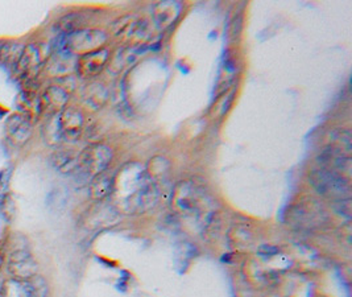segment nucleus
Here are the masks:
<instances>
[{
    "instance_id": "nucleus-1",
    "label": "nucleus",
    "mask_w": 352,
    "mask_h": 297,
    "mask_svg": "<svg viewBox=\"0 0 352 297\" xmlns=\"http://www.w3.org/2000/svg\"><path fill=\"white\" fill-rule=\"evenodd\" d=\"M110 195L117 211L140 214L156 206L160 191L144 167L137 163H130L120 169L117 176H114Z\"/></svg>"
},
{
    "instance_id": "nucleus-2",
    "label": "nucleus",
    "mask_w": 352,
    "mask_h": 297,
    "mask_svg": "<svg viewBox=\"0 0 352 297\" xmlns=\"http://www.w3.org/2000/svg\"><path fill=\"white\" fill-rule=\"evenodd\" d=\"M310 182L316 188V191L336 201L350 198V181L346 176L340 175L336 171L320 168L314 171L310 176Z\"/></svg>"
},
{
    "instance_id": "nucleus-3",
    "label": "nucleus",
    "mask_w": 352,
    "mask_h": 297,
    "mask_svg": "<svg viewBox=\"0 0 352 297\" xmlns=\"http://www.w3.org/2000/svg\"><path fill=\"white\" fill-rule=\"evenodd\" d=\"M113 156V150L108 145L102 143L90 144L78 155L77 171H81L84 176H90L93 178L94 176L107 171Z\"/></svg>"
},
{
    "instance_id": "nucleus-4",
    "label": "nucleus",
    "mask_w": 352,
    "mask_h": 297,
    "mask_svg": "<svg viewBox=\"0 0 352 297\" xmlns=\"http://www.w3.org/2000/svg\"><path fill=\"white\" fill-rule=\"evenodd\" d=\"M204 192L193 181H181L177 184L173 192V208L181 214H203Z\"/></svg>"
},
{
    "instance_id": "nucleus-5",
    "label": "nucleus",
    "mask_w": 352,
    "mask_h": 297,
    "mask_svg": "<svg viewBox=\"0 0 352 297\" xmlns=\"http://www.w3.org/2000/svg\"><path fill=\"white\" fill-rule=\"evenodd\" d=\"M107 37L98 29H78L70 35L65 36L61 49L71 54H86L101 49Z\"/></svg>"
},
{
    "instance_id": "nucleus-6",
    "label": "nucleus",
    "mask_w": 352,
    "mask_h": 297,
    "mask_svg": "<svg viewBox=\"0 0 352 297\" xmlns=\"http://www.w3.org/2000/svg\"><path fill=\"white\" fill-rule=\"evenodd\" d=\"M48 283L40 275L30 279H14L4 281L0 296L1 297H47Z\"/></svg>"
},
{
    "instance_id": "nucleus-7",
    "label": "nucleus",
    "mask_w": 352,
    "mask_h": 297,
    "mask_svg": "<svg viewBox=\"0 0 352 297\" xmlns=\"http://www.w3.org/2000/svg\"><path fill=\"white\" fill-rule=\"evenodd\" d=\"M43 64H44V57L41 54L40 47H37L36 44H30L24 47V51L21 53V57L17 62L15 70L21 80L31 82L43 68Z\"/></svg>"
},
{
    "instance_id": "nucleus-8",
    "label": "nucleus",
    "mask_w": 352,
    "mask_h": 297,
    "mask_svg": "<svg viewBox=\"0 0 352 297\" xmlns=\"http://www.w3.org/2000/svg\"><path fill=\"white\" fill-rule=\"evenodd\" d=\"M62 140L77 141L84 131V114L75 107H67L57 115Z\"/></svg>"
},
{
    "instance_id": "nucleus-9",
    "label": "nucleus",
    "mask_w": 352,
    "mask_h": 297,
    "mask_svg": "<svg viewBox=\"0 0 352 297\" xmlns=\"http://www.w3.org/2000/svg\"><path fill=\"white\" fill-rule=\"evenodd\" d=\"M7 139L14 145H24L32 136V122L21 114H12L7 118L4 124Z\"/></svg>"
},
{
    "instance_id": "nucleus-10",
    "label": "nucleus",
    "mask_w": 352,
    "mask_h": 297,
    "mask_svg": "<svg viewBox=\"0 0 352 297\" xmlns=\"http://www.w3.org/2000/svg\"><path fill=\"white\" fill-rule=\"evenodd\" d=\"M8 274L14 279H30L37 275V263L34 257L24 250H17L10 255L8 259Z\"/></svg>"
},
{
    "instance_id": "nucleus-11",
    "label": "nucleus",
    "mask_w": 352,
    "mask_h": 297,
    "mask_svg": "<svg viewBox=\"0 0 352 297\" xmlns=\"http://www.w3.org/2000/svg\"><path fill=\"white\" fill-rule=\"evenodd\" d=\"M108 58H110V52L104 48L97 49L94 52L82 54L75 64L77 65V73L84 78L95 77L106 67Z\"/></svg>"
},
{
    "instance_id": "nucleus-12",
    "label": "nucleus",
    "mask_w": 352,
    "mask_h": 297,
    "mask_svg": "<svg viewBox=\"0 0 352 297\" xmlns=\"http://www.w3.org/2000/svg\"><path fill=\"white\" fill-rule=\"evenodd\" d=\"M69 101V93L60 85H51L45 88L43 95L40 97L41 112L48 114L51 117L58 115L62 110L67 108Z\"/></svg>"
},
{
    "instance_id": "nucleus-13",
    "label": "nucleus",
    "mask_w": 352,
    "mask_h": 297,
    "mask_svg": "<svg viewBox=\"0 0 352 297\" xmlns=\"http://www.w3.org/2000/svg\"><path fill=\"white\" fill-rule=\"evenodd\" d=\"M119 211L115 209L114 205H106L103 202H98L91 209L87 211L86 215V226L90 228H102V226H110L114 225L119 218Z\"/></svg>"
},
{
    "instance_id": "nucleus-14",
    "label": "nucleus",
    "mask_w": 352,
    "mask_h": 297,
    "mask_svg": "<svg viewBox=\"0 0 352 297\" xmlns=\"http://www.w3.org/2000/svg\"><path fill=\"white\" fill-rule=\"evenodd\" d=\"M16 106L19 108V114L24 115L27 119L37 121L41 117V105H40V97H37L32 90H24L21 91L16 98Z\"/></svg>"
},
{
    "instance_id": "nucleus-15",
    "label": "nucleus",
    "mask_w": 352,
    "mask_h": 297,
    "mask_svg": "<svg viewBox=\"0 0 352 297\" xmlns=\"http://www.w3.org/2000/svg\"><path fill=\"white\" fill-rule=\"evenodd\" d=\"M180 4L174 1H161L153 8V20L156 25L161 29L170 27L180 15Z\"/></svg>"
},
{
    "instance_id": "nucleus-16",
    "label": "nucleus",
    "mask_w": 352,
    "mask_h": 297,
    "mask_svg": "<svg viewBox=\"0 0 352 297\" xmlns=\"http://www.w3.org/2000/svg\"><path fill=\"white\" fill-rule=\"evenodd\" d=\"M114 184V176L108 175L106 171L99 175L94 176L90 181V197L95 201H102L107 198Z\"/></svg>"
},
{
    "instance_id": "nucleus-17",
    "label": "nucleus",
    "mask_w": 352,
    "mask_h": 297,
    "mask_svg": "<svg viewBox=\"0 0 352 297\" xmlns=\"http://www.w3.org/2000/svg\"><path fill=\"white\" fill-rule=\"evenodd\" d=\"M51 158L53 167L60 174L69 175L78 169V156L70 151H56Z\"/></svg>"
},
{
    "instance_id": "nucleus-18",
    "label": "nucleus",
    "mask_w": 352,
    "mask_h": 297,
    "mask_svg": "<svg viewBox=\"0 0 352 297\" xmlns=\"http://www.w3.org/2000/svg\"><path fill=\"white\" fill-rule=\"evenodd\" d=\"M24 47L19 43H4L0 51V61L7 67L16 68Z\"/></svg>"
},
{
    "instance_id": "nucleus-19",
    "label": "nucleus",
    "mask_w": 352,
    "mask_h": 297,
    "mask_svg": "<svg viewBox=\"0 0 352 297\" xmlns=\"http://www.w3.org/2000/svg\"><path fill=\"white\" fill-rule=\"evenodd\" d=\"M107 93L99 84H94L84 91V101L87 105L93 106L94 108H99L106 101Z\"/></svg>"
},
{
    "instance_id": "nucleus-20",
    "label": "nucleus",
    "mask_w": 352,
    "mask_h": 297,
    "mask_svg": "<svg viewBox=\"0 0 352 297\" xmlns=\"http://www.w3.org/2000/svg\"><path fill=\"white\" fill-rule=\"evenodd\" d=\"M81 24H82V16L81 15H78V14H69L67 16L60 19L57 21L56 27H57V29L61 34L67 36L75 32V31H78Z\"/></svg>"
},
{
    "instance_id": "nucleus-21",
    "label": "nucleus",
    "mask_w": 352,
    "mask_h": 297,
    "mask_svg": "<svg viewBox=\"0 0 352 297\" xmlns=\"http://www.w3.org/2000/svg\"><path fill=\"white\" fill-rule=\"evenodd\" d=\"M44 136L49 145H57L60 144L62 140L61 136V131L58 127V121H57V115L51 117V119L45 124V130H44Z\"/></svg>"
},
{
    "instance_id": "nucleus-22",
    "label": "nucleus",
    "mask_w": 352,
    "mask_h": 297,
    "mask_svg": "<svg viewBox=\"0 0 352 297\" xmlns=\"http://www.w3.org/2000/svg\"><path fill=\"white\" fill-rule=\"evenodd\" d=\"M134 23L136 21H134V16H123V18L117 19L111 25V32L114 36L128 35L130 31L132 29Z\"/></svg>"
},
{
    "instance_id": "nucleus-23",
    "label": "nucleus",
    "mask_w": 352,
    "mask_h": 297,
    "mask_svg": "<svg viewBox=\"0 0 352 297\" xmlns=\"http://www.w3.org/2000/svg\"><path fill=\"white\" fill-rule=\"evenodd\" d=\"M336 209L339 214L350 218L351 217V200L346 198V200H339L336 201Z\"/></svg>"
},
{
    "instance_id": "nucleus-24",
    "label": "nucleus",
    "mask_w": 352,
    "mask_h": 297,
    "mask_svg": "<svg viewBox=\"0 0 352 297\" xmlns=\"http://www.w3.org/2000/svg\"><path fill=\"white\" fill-rule=\"evenodd\" d=\"M1 262H3V257L0 255V267H1Z\"/></svg>"
},
{
    "instance_id": "nucleus-25",
    "label": "nucleus",
    "mask_w": 352,
    "mask_h": 297,
    "mask_svg": "<svg viewBox=\"0 0 352 297\" xmlns=\"http://www.w3.org/2000/svg\"><path fill=\"white\" fill-rule=\"evenodd\" d=\"M1 47H3V43H0V51H1Z\"/></svg>"
}]
</instances>
